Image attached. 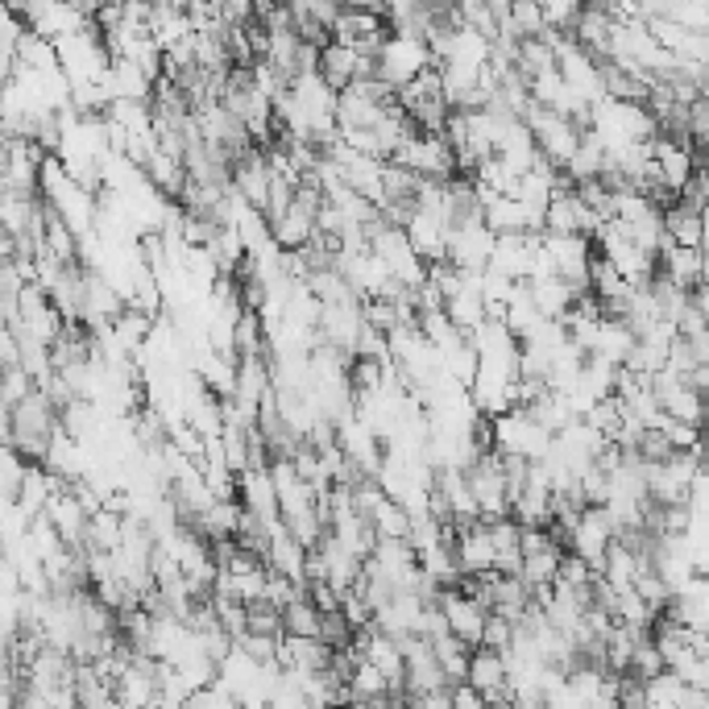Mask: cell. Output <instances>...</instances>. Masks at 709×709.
Wrapping results in <instances>:
<instances>
[{"mask_svg":"<svg viewBox=\"0 0 709 709\" xmlns=\"http://www.w3.org/2000/svg\"><path fill=\"white\" fill-rule=\"evenodd\" d=\"M436 67V54L423 37H407V34H386L382 37L378 54H374V75L382 84L402 87L411 84L419 71Z\"/></svg>","mask_w":709,"mask_h":709,"instance_id":"cell-1","label":"cell"},{"mask_svg":"<svg viewBox=\"0 0 709 709\" xmlns=\"http://www.w3.org/2000/svg\"><path fill=\"white\" fill-rule=\"evenodd\" d=\"M386 162H398V166H407L411 174H423V179H452L456 174V154H452L449 141L440 133H419V129H411L407 138L398 141Z\"/></svg>","mask_w":709,"mask_h":709,"instance_id":"cell-2","label":"cell"},{"mask_svg":"<svg viewBox=\"0 0 709 709\" xmlns=\"http://www.w3.org/2000/svg\"><path fill=\"white\" fill-rule=\"evenodd\" d=\"M315 71L324 75V84H332L341 92V87L353 84V79H369V75H374V58L357 54L348 42H341V37H329V42L320 46V54H315Z\"/></svg>","mask_w":709,"mask_h":709,"instance_id":"cell-3","label":"cell"},{"mask_svg":"<svg viewBox=\"0 0 709 709\" xmlns=\"http://www.w3.org/2000/svg\"><path fill=\"white\" fill-rule=\"evenodd\" d=\"M494 249V233L485 228L482 216H465L449 228V261L461 270H482Z\"/></svg>","mask_w":709,"mask_h":709,"instance_id":"cell-4","label":"cell"},{"mask_svg":"<svg viewBox=\"0 0 709 709\" xmlns=\"http://www.w3.org/2000/svg\"><path fill=\"white\" fill-rule=\"evenodd\" d=\"M440 610H444V623H449V631L456 635V640L465 643V647H477V640H482V619L485 610L473 598H469L465 589H440Z\"/></svg>","mask_w":709,"mask_h":709,"instance_id":"cell-5","label":"cell"},{"mask_svg":"<svg viewBox=\"0 0 709 709\" xmlns=\"http://www.w3.org/2000/svg\"><path fill=\"white\" fill-rule=\"evenodd\" d=\"M656 270L659 275H668L676 287H692V282H706V258H701V249L697 245H676L664 237L656 254Z\"/></svg>","mask_w":709,"mask_h":709,"instance_id":"cell-6","label":"cell"},{"mask_svg":"<svg viewBox=\"0 0 709 709\" xmlns=\"http://www.w3.org/2000/svg\"><path fill=\"white\" fill-rule=\"evenodd\" d=\"M643 25H647V34L656 37V42L668 54H676V58H697V63H706V58H709L706 34L685 30V25H676V21H668V18H647Z\"/></svg>","mask_w":709,"mask_h":709,"instance_id":"cell-7","label":"cell"},{"mask_svg":"<svg viewBox=\"0 0 709 709\" xmlns=\"http://www.w3.org/2000/svg\"><path fill=\"white\" fill-rule=\"evenodd\" d=\"M452 556H456V569L461 572H485L494 569V544H490V531L485 523H469V527H456V539H452Z\"/></svg>","mask_w":709,"mask_h":709,"instance_id":"cell-8","label":"cell"},{"mask_svg":"<svg viewBox=\"0 0 709 709\" xmlns=\"http://www.w3.org/2000/svg\"><path fill=\"white\" fill-rule=\"evenodd\" d=\"M659 221H664V237H668V241L697 245V249H701V237H706V221H701V208H689V204L673 200L668 208L659 212Z\"/></svg>","mask_w":709,"mask_h":709,"instance_id":"cell-9","label":"cell"},{"mask_svg":"<svg viewBox=\"0 0 709 709\" xmlns=\"http://www.w3.org/2000/svg\"><path fill=\"white\" fill-rule=\"evenodd\" d=\"M527 294H531V303H536L539 315H548V320H560V315L572 308V299H577V291H572L565 278H531L527 282Z\"/></svg>","mask_w":709,"mask_h":709,"instance_id":"cell-10","label":"cell"},{"mask_svg":"<svg viewBox=\"0 0 709 709\" xmlns=\"http://www.w3.org/2000/svg\"><path fill=\"white\" fill-rule=\"evenodd\" d=\"M465 680L477 692L502 689V685H506V659H502V652H494V647H473V652H469Z\"/></svg>","mask_w":709,"mask_h":709,"instance_id":"cell-11","label":"cell"},{"mask_svg":"<svg viewBox=\"0 0 709 709\" xmlns=\"http://www.w3.org/2000/svg\"><path fill=\"white\" fill-rule=\"evenodd\" d=\"M141 174L154 183L166 200H179V191H183V183H187V174H183V162L174 154H166V150H154V154L146 158V166H141Z\"/></svg>","mask_w":709,"mask_h":709,"instance_id":"cell-12","label":"cell"},{"mask_svg":"<svg viewBox=\"0 0 709 709\" xmlns=\"http://www.w3.org/2000/svg\"><path fill=\"white\" fill-rule=\"evenodd\" d=\"M87 13L84 9H75V4H67V0H58V4H51L42 18L30 25L34 34H42V37H63V34H75V30H84L87 25Z\"/></svg>","mask_w":709,"mask_h":709,"instance_id":"cell-13","label":"cell"},{"mask_svg":"<svg viewBox=\"0 0 709 709\" xmlns=\"http://www.w3.org/2000/svg\"><path fill=\"white\" fill-rule=\"evenodd\" d=\"M469 652L473 647H465V643L456 640V635H440V640H432V656H436V664H440V673H444V680H465V673H469Z\"/></svg>","mask_w":709,"mask_h":709,"instance_id":"cell-14","label":"cell"},{"mask_svg":"<svg viewBox=\"0 0 709 709\" xmlns=\"http://www.w3.org/2000/svg\"><path fill=\"white\" fill-rule=\"evenodd\" d=\"M282 619V635H299V640H315L320 631V610L308 598H291V602L278 610Z\"/></svg>","mask_w":709,"mask_h":709,"instance_id":"cell-15","label":"cell"},{"mask_svg":"<svg viewBox=\"0 0 709 709\" xmlns=\"http://www.w3.org/2000/svg\"><path fill=\"white\" fill-rule=\"evenodd\" d=\"M560 556H565V548L560 544H544L539 552H531V556H523L519 560V577L527 581V586H548L556 577V569H560Z\"/></svg>","mask_w":709,"mask_h":709,"instance_id":"cell-16","label":"cell"},{"mask_svg":"<svg viewBox=\"0 0 709 709\" xmlns=\"http://www.w3.org/2000/svg\"><path fill=\"white\" fill-rule=\"evenodd\" d=\"M369 527H374V536L378 539H407V531H411V515H407L395 498H386L369 511Z\"/></svg>","mask_w":709,"mask_h":709,"instance_id":"cell-17","label":"cell"},{"mask_svg":"<svg viewBox=\"0 0 709 709\" xmlns=\"http://www.w3.org/2000/svg\"><path fill=\"white\" fill-rule=\"evenodd\" d=\"M502 13H506V21L515 25V34L519 37H539L544 34V25H548V21H544V9H539L536 0H511Z\"/></svg>","mask_w":709,"mask_h":709,"instance_id":"cell-18","label":"cell"},{"mask_svg":"<svg viewBox=\"0 0 709 709\" xmlns=\"http://www.w3.org/2000/svg\"><path fill=\"white\" fill-rule=\"evenodd\" d=\"M511 635H515V623H511L506 614H498V610H485L482 640H477V647H494V652H506V647H511Z\"/></svg>","mask_w":709,"mask_h":709,"instance_id":"cell-19","label":"cell"},{"mask_svg":"<svg viewBox=\"0 0 709 709\" xmlns=\"http://www.w3.org/2000/svg\"><path fill=\"white\" fill-rule=\"evenodd\" d=\"M659 432H664V440H668L673 449L701 452V423H685V419L664 416V419H659Z\"/></svg>","mask_w":709,"mask_h":709,"instance_id":"cell-20","label":"cell"},{"mask_svg":"<svg viewBox=\"0 0 709 709\" xmlns=\"http://www.w3.org/2000/svg\"><path fill=\"white\" fill-rule=\"evenodd\" d=\"M315 640L329 643V647H345V643L353 640V626L345 623L341 605H336V610H324V614H320V631H315Z\"/></svg>","mask_w":709,"mask_h":709,"instance_id":"cell-21","label":"cell"},{"mask_svg":"<svg viewBox=\"0 0 709 709\" xmlns=\"http://www.w3.org/2000/svg\"><path fill=\"white\" fill-rule=\"evenodd\" d=\"M30 390H34V378H30L21 365H4V369H0V395L9 398V407H13L18 398L30 395Z\"/></svg>","mask_w":709,"mask_h":709,"instance_id":"cell-22","label":"cell"},{"mask_svg":"<svg viewBox=\"0 0 709 709\" xmlns=\"http://www.w3.org/2000/svg\"><path fill=\"white\" fill-rule=\"evenodd\" d=\"M539 9H544V21L552 25V30H565L569 34L572 18L581 13V0H536Z\"/></svg>","mask_w":709,"mask_h":709,"instance_id":"cell-23","label":"cell"},{"mask_svg":"<svg viewBox=\"0 0 709 709\" xmlns=\"http://www.w3.org/2000/svg\"><path fill=\"white\" fill-rule=\"evenodd\" d=\"M449 706L452 709H482V692L473 689L469 680H452V685H449Z\"/></svg>","mask_w":709,"mask_h":709,"instance_id":"cell-24","label":"cell"},{"mask_svg":"<svg viewBox=\"0 0 709 709\" xmlns=\"http://www.w3.org/2000/svg\"><path fill=\"white\" fill-rule=\"evenodd\" d=\"M221 9H225L228 21H249V18H254V0H221Z\"/></svg>","mask_w":709,"mask_h":709,"instance_id":"cell-25","label":"cell"},{"mask_svg":"<svg viewBox=\"0 0 709 709\" xmlns=\"http://www.w3.org/2000/svg\"><path fill=\"white\" fill-rule=\"evenodd\" d=\"M9 411H13V407H9V398L0 395V440H9Z\"/></svg>","mask_w":709,"mask_h":709,"instance_id":"cell-26","label":"cell"},{"mask_svg":"<svg viewBox=\"0 0 709 709\" xmlns=\"http://www.w3.org/2000/svg\"><path fill=\"white\" fill-rule=\"evenodd\" d=\"M428 4H436V9H452L456 0H428Z\"/></svg>","mask_w":709,"mask_h":709,"instance_id":"cell-27","label":"cell"}]
</instances>
